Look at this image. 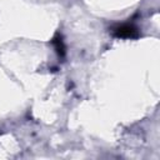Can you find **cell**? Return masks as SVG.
<instances>
[{"label": "cell", "mask_w": 160, "mask_h": 160, "mask_svg": "<svg viewBox=\"0 0 160 160\" xmlns=\"http://www.w3.org/2000/svg\"><path fill=\"white\" fill-rule=\"evenodd\" d=\"M114 35L121 39H134V38H138L139 32L136 28H134L132 25H121L114 30Z\"/></svg>", "instance_id": "1"}, {"label": "cell", "mask_w": 160, "mask_h": 160, "mask_svg": "<svg viewBox=\"0 0 160 160\" xmlns=\"http://www.w3.org/2000/svg\"><path fill=\"white\" fill-rule=\"evenodd\" d=\"M52 44L55 45V49H56V51L59 52V55H64L65 54V48H64V44H62V40H61V38H59V36H55L54 38V40H52Z\"/></svg>", "instance_id": "2"}]
</instances>
